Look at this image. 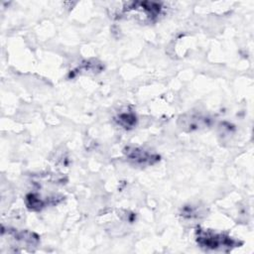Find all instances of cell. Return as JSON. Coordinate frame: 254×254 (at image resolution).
Listing matches in <instances>:
<instances>
[{"instance_id":"1","label":"cell","mask_w":254,"mask_h":254,"mask_svg":"<svg viewBox=\"0 0 254 254\" xmlns=\"http://www.w3.org/2000/svg\"><path fill=\"white\" fill-rule=\"evenodd\" d=\"M196 241L201 247L209 248V249H218L223 247H235L237 245V241L232 239L231 237L222 234L216 233L211 230L198 229L196 230Z\"/></svg>"},{"instance_id":"2","label":"cell","mask_w":254,"mask_h":254,"mask_svg":"<svg viewBox=\"0 0 254 254\" xmlns=\"http://www.w3.org/2000/svg\"><path fill=\"white\" fill-rule=\"evenodd\" d=\"M124 152L126 154V157L129 160L133 161L135 164H139L143 166L152 165L160 160L159 156L155 154H151L145 151L144 149L137 148V147H128L124 150Z\"/></svg>"},{"instance_id":"3","label":"cell","mask_w":254,"mask_h":254,"mask_svg":"<svg viewBox=\"0 0 254 254\" xmlns=\"http://www.w3.org/2000/svg\"><path fill=\"white\" fill-rule=\"evenodd\" d=\"M118 123L125 128H131L136 123V116L132 113H122L118 116Z\"/></svg>"}]
</instances>
